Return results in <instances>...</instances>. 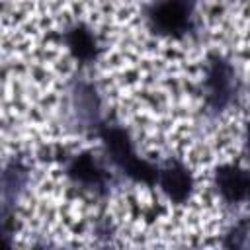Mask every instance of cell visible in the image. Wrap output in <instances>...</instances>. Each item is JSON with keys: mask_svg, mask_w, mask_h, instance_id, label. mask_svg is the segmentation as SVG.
<instances>
[{"mask_svg": "<svg viewBox=\"0 0 250 250\" xmlns=\"http://www.w3.org/2000/svg\"><path fill=\"white\" fill-rule=\"evenodd\" d=\"M203 94H205V105L215 113H221L236 104L240 96V80L232 64L225 57L215 55L209 59L205 70Z\"/></svg>", "mask_w": 250, "mask_h": 250, "instance_id": "obj_3", "label": "cell"}, {"mask_svg": "<svg viewBox=\"0 0 250 250\" xmlns=\"http://www.w3.org/2000/svg\"><path fill=\"white\" fill-rule=\"evenodd\" d=\"M29 172L27 166L21 160H10L4 168L2 174V238L4 242L10 240V213H12V205L16 203V199L20 197V193L23 191L25 184H27Z\"/></svg>", "mask_w": 250, "mask_h": 250, "instance_id": "obj_5", "label": "cell"}, {"mask_svg": "<svg viewBox=\"0 0 250 250\" xmlns=\"http://www.w3.org/2000/svg\"><path fill=\"white\" fill-rule=\"evenodd\" d=\"M64 43H66V49L70 51V55L84 64L94 62L98 57V39H96L94 31L84 23L68 25L64 29Z\"/></svg>", "mask_w": 250, "mask_h": 250, "instance_id": "obj_9", "label": "cell"}, {"mask_svg": "<svg viewBox=\"0 0 250 250\" xmlns=\"http://www.w3.org/2000/svg\"><path fill=\"white\" fill-rule=\"evenodd\" d=\"M215 188L227 203H242L250 199V174L238 166H221L215 172Z\"/></svg>", "mask_w": 250, "mask_h": 250, "instance_id": "obj_8", "label": "cell"}, {"mask_svg": "<svg viewBox=\"0 0 250 250\" xmlns=\"http://www.w3.org/2000/svg\"><path fill=\"white\" fill-rule=\"evenodd\" d=\"M148 27L166 37H184L195 25V0H154L146 8Z\"/></svg>", "mask_w": 250, "mask_h": 250, "instance_id": "obj_2", "label": "cell"}, {"mask_svg": "<svg viewBox=\"0 0 250 250\" xmlns=\"http://www.w3.org/2000/svg\"><path fill=\"white\" fill-rule=\"evenodd\" d=\"M156 186L162 193L174 203H186L193 191V176L191 172L178 160H170L164 166H158Z\"/></svg>", "mask_w": 250, "mask_h": 250, "instance_id": "obj_6", "label": "cell"}, {"mask_svg": "<svg viewBox=\"0 0 250 250\" xmlns=\"http://www.w3.org/2000/svg\"><path fill=\"white\" fill-rule=\"evenodd\" d=\"M98 137L102 139V145H104L109 160L123 176L131 178L133 182L146 184V186L156 184L158 166H154L152 162H148L137 154L133 141L125 129H121L117 125L104 123L102 129L98 131Z\"/></svg>", "mask_w": 250, "mask_h": 250, "instance_id": "obj_1", "label": "cell"}, {"mask_svg": "<svg viewBox=\"0 0 250 250\" xmlns=\"http://www.w3.org/2000/svg\"><path fill=\"white\" fill-rule=\"evenodd\" d=\"M246 145H248V152H250V123H248V129H246Z\"/></svg>", "mask_w": 250, "mask_h": 250, "instance_id": "obj_11", "label": "cell"}, {"mask_svg": "<svg viewBox=\"0 0 250 250\" xmlns=\"http://www.w3.org/2000/svg\"><path fill=\"white\" fill-rule=\"evenodd\" d=\"M64 174L72 184L96 195H107L113 184L109 172L88 152L70 156L64 164Z\"/></svg>", "mask_w": 250, "mask_h": 250, "instance_id": "obj_4", "label": "cell"}, {"mask_svg": "<svg viewBox=\"0 0 250 250\" xmlns=\"http://www.w3.org/2000/svg\"><path fill=\"white\" fill-rule=\"evenodd\" d=\"M223 246L227 248H250V217L238 221L225 234Z\"/></svg>", "mask_w": 250, "mask_h": 250, "instance_id": "obj_10", "label": "cell"}, {"mask_svg": "<svg viewBox=\"0 0 250 250\" xmlns=\"http://www.w3.org/2000/svg\"><path fill=\"white\" fill-rule=\"evenodd\" d=\"M72 109L76 113V119H78L80 127L98 135L104 121H102V115H100L98 94L90 84L80 82L72 88Z\"/></svg>", "mask_w": 250, "mask_h": 250, "instance_id": "obj_7", "label": "cell"}]
</instances>
